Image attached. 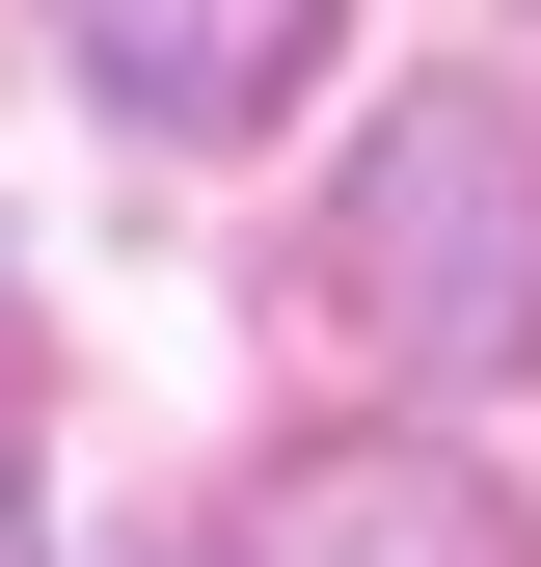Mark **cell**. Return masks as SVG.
Segmentation results:
<instances>
[{
  "instance_id": "6da1fadb",
  "label": "cell",
  "mask_w": 541,
  "mask_h": 567,
  "mask_svg": "<svg viewBox=\"0 0 541 567\" xmlns=\"http://www.w3.org/2000/svg\"><path fill=\"white\" fill-rule=\"evenodd\" d=\"M325 298H353L406 379H514V351H541V135L488 82L379 109L353 189H325Z\"/></svg>"
},
{
  "instance_id": "7a4b0ae2",
  "label": "cell",
  "mask_w": 541,
  "mask_h": 567,
  "mask_svg": "<svg viewBox=\"0 0 541 567\" xmlns=\"http://www.w3.org/2000/svg\"><path fill=\"white\" fill-rule=\"evenodd\" d=\"M82 28V82L135 135H244V109H298V54H325V0H54Z\"/></svg>"
},
{
  "instance_id": "3957f363",
  "label": "cell",
  "mask_w": 541,
  "mask_h": 567,
  "mask_svg": "<svg viewBox=\"0 0 541 567\" xmlns=\"http://www.w3.org/2000/svg\"><path fill=\"white\" fill-rule=\"evenodd\" d=\"M244 567H514V514H488L460 460H298V486L244 514Z\"/></svg>"
},
{
  "instance_id": "277c9868",
  "label": "cell",
  "mask_w": 541,
  "mask_h": 567,
  "mask_svg": "<svg viewBox=\"0 0 541 567\" xmlns=\"http://www.w3.org/2000/svg\"><path fill=\"white\" fill-rule=\"evenodd\" d=\"M0 567H28V433H0Z\"/></svg>"
}]
</instances>
